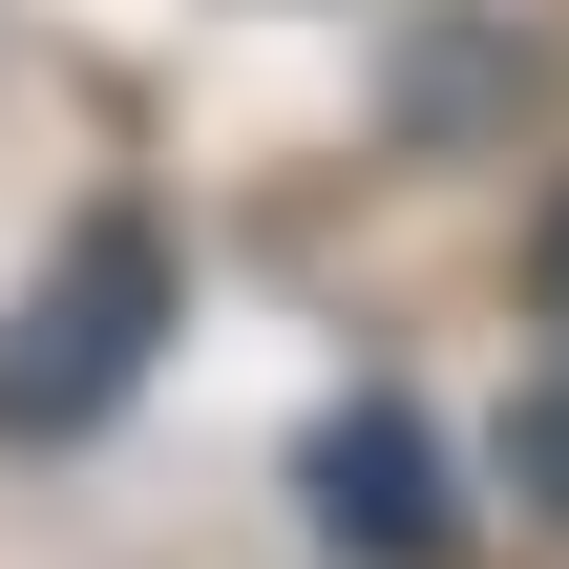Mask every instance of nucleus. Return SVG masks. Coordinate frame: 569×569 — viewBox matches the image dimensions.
<instances>
[{
    "label": "nucleus",
    "mask_w": 569,
    "mask_h": 569,
    "mask_svg": "<svg viewBox=\"0 0 569 569\" xmlns=\"http://www.w3.org/2000/svg\"><path fill=\"white\" fill-rule=\"evenodd\" d=\"M317 528H338V549H380V569H422V549H443V507H422V422H401V401L317 422Z\"/></svg>",
    "instance_id": "2"
},
{
    "label": "nucleus",
    "mask_w": 569,
    "mask_h": 569,
    "mask_svg": "<svg viewBox=\"0 0 569 569\" xmlns=\"http://www.w3.org/2000/svg\"><path fill=\"white\" fill-rule=\"evenodd\" d=\"M148 338H169V232H148V211H84L63 274L21 296V338H0V443H84V422L148 380Z\"/></svg>",
    "instance_id": "1"
},
{
    "label": "nucleus",
    "mask_w": 569,
    "mask_h": 569,
    "mask_svg": "<svg viewBox=\"0 0 569 569\" xmlns=\"http://www.w3.org/2000/svg\"><path fill=\"white\" fill-rule=\"evenodd\" d=\"M507 486H528V507H569V380H528V422H507Z\"/></svg>",
    "instance_id": "3"
},
{
    "label": "nucleus",
    "mask_w": 569,
    "mask_h": 569,
    "mask_svg": "<svg viewBox=\"0 0 569 569\" xmlns=\"http://www.w3.org/2000/svg\"><path fill=\"white\" fill-rule=\"evenodd\" d=\"M528 317H549V338H569V190H549V211H528Z\"/></svg>",
    "instance_id": "4"
}]
</instances>
